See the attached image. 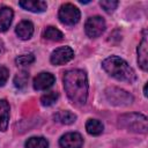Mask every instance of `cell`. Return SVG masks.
<instances>
[{
  "label": "cell",
  "instance_id": "obj_2",
  "mask_svg": "<svg viewBox=\"0 0 148 148\" xmlns=\"http://www.w3.org/2000/svg\"><path fill=\"white\" fill-rule=\"evenodd\" d=\"M102 67L109 75L117 79L118 81L133 83L136 80L134 69L118 56H111L104 59L102 62Z\"/></svg>",
  "mask_w": 148,
  "mask_h": 148
},
{
  "label": "cell",
  "instance_id": "obj_4",
  "mask_svg": "<svg viewBox=\"0 0 148 148\" xmlns=\"http://www.w3.org/2000/svg\"><path fill=\"white\" fill-rule=\"evenodd\" d=\"M105 98L110 104L116 106H126L133 102V96L130 92L116 87H111L105 90Z\"/></svg>",
  "mask_w": 148,
  "mask_h": 148
},
{
  "label": "cell",
  "instance_id": "obj_23",
  "mask_svg": "<svg viewBox=\"0 0 148 148\" xmlns=\"http://www.w3.org/2000/svg\"><path fill=\"white\" fill-rule=\"evenodd\" d=\"M8 76H9L8 68L6 66H3V65H0V87H2L7 82Z\"/></svg>",
  "mask_w": 148,
  "mask_h": 148
},
{
  "label": "cell",
  "instance_id": "obj_8",
  "mask_svg": "<svg viewBox=\"0 0 148 148\" xmlns=\"http://www.w3.org/2000/svg\"><path fill=\"white\" fill-rule=\"evenodd\" d=\"M61 148H81L83 146V138L77 132H68L59 139Z\"/></svg>",
  "mask_w": 148,
  "mask_h": 148
},
{
  "label": "cell",
  "instance_id": "obj_22",
  "mask_svg": "<svg viewBox=\"0 0 148 148\" xmlns=\"http://www.w3.org/2000/svg\"><path fill=\"white\" fill-rule=\"evenodd\" d=\"M118 3H119V2H118L117 0H102V1L99 2L101 7H102L106 13H112V12H114V9L117 8Z\"/></svg>",
  "mask_w": 148,
  "mask_h": 148
},
{
  "label": "cell",
  "instance_id": "obj_17",
  "mask_svg": "<svg viewBox=\"0 0 148 148\" xmlns=\"http://www.w3.org/2000/svg\"><path fill=\"white\" fill-rule=\"evenodd\" d=\"M25 148H49V141L43 136H31L25 141Z\"/></svg>",
  "mask_w": 148,
  "mask_h": 148
},
{
  "label": "cell",
  "instance_id": "obj_21",
  "mask_svg": "<svg viewBox=\"0 0 148 148\" xmlns=\"http://www.w3.org/2000/svg\"><path fill=\"white\" fill-rule=\"evenodd\" d=\"M35 61V56L34 53H25L21 54L15 59V62L17 66H29Z\"/></svg>",
  "mask_w": 148,
  "mask_h": 148
},
{
  "label": "cell",
  "instance_id": "obj_25",
  "mask_svg": "<svg viewBox=\"0 0 148 148\" xmlns=\"http://www.w3.org/2000/svg\"><path fill=\"white\" fill-rule=\"evenodd\" d=\"M143 95H145L146 97L148 96V95H147V83H146V84H145V87H143Z\"/></svg>",
  "mask_w": 148,
  "mask_h": 148
},
{
  "label": "cell",
  "instance_id": "obj_13",
  "mask_svg": "<svg viewBox=\"0 0 148 148\" xmlns=\"http://www.w3.org/2000/svg\"><path fill=\"white\" fill-rule=\"evenodd\" d=\"M13 16H14V13L10 7L3 6L0 8V32L6 31L10 27Z\"/></svg>",
  "mask_w": 148,
  "mask_h": 148
},
{
  "label": "cell",
  "instance_id": "obj_15",
  "mask_svg": "<svg viewBox=\"0 0 148 148\" xmlns=\"http://www.w3.org/2000/svg\"><path fill=\"white\" fill-rule=\"evenodd\" d=\"M54 120L57 123H60V124H64V125H71L73 123H75L76 120V114L71 112V111H67V110H62V111H59L57 112L54 116H53Z\"/></svg>",
  "mask_w": 148,
  "mask_h": 148
},
{
  "label": "cell",
  "instance_id": "obj_3",
  "mask_svg": "<svg viewBox=\"0 0 148 148\" xmlns=\"http://www.w3.org/2000/svg\"><path fill=\"white\" fill-rule=\"evenodd\" d=\"M119 126L134 133H147V117L141 113H125L118 118Z\"/></svg>",
  "mask_w": 148,
  "mask_h": 148
},
{
  "label": "cell",
  "instance_id": "obj_14",
  "mask_svg": "<svg viewBox=\"0 0 148 148\" xmlns=\"http://www.w3.org/2000/svg\"><path fill=\"white\" fill-rule=\"evenodd\" d=\"M9 103L6 99H0V131L5 132L9 123Z\"/></svg>",
  "mask_w": 148,
  "mask_h": 148
},
{
  "label": "cell",
  "instance_id": "obj_20",
  "mask_svg": "<svg viewBox=\"0 0 148 148\" xmlns=\"http://www.w3.org/2000/svg\"><path fill=\"white\" fill-rule=\"evenodd\" d=\"M58 98H59V94L57 91H49L40 97V103L43 106H51L57 102Z\"/></svg>",
  "mask_w": 148,
  "mask_h": 148
},
{
  "label": "cell",
  "instance_id": "obj_10",
  "mask_svg": "<svg viewBox=\"0 0 148 148\" xmlns=\"http://www.w3.org/2000/svg\"><path fill=\"white\" fill-rule=\"evenodd\" d=\"M147 46H148V42H147V34L146 30L143 31V36L142 39L138 46V64L141 67L142 71H147L148 69V52H147Z\"/></svg>",
  "mask_w": 148,
  "mask_h": 148
},
{
  "label": "cell",
  "instance_id": "obj_24",
  "mask_svg": "<svg viewBox=\"0 0 148 148\" xmlns=\"http://www.w3.org/2000/svg\"><path fill=\"white\" fill-rule=\"evenodd\" d=\"M3 49H5V46H3V42L0 39V53L3 52Z\"/></svg>",
  "mask_w": 148,
  "mask_h": 148
},
{
  "label": "cell",
  "instance_id": "obj_7",
  "mask_svg": "<svg viewBox=\"0 0 148 148\" xmlns=\"http://www.w3.org/2000/svg\"><path fill=\"white\" fill-rule=\"evenodd\" d=\"M73 58H74V51L69 46H61V47L56 49L51 53L50 61H51V64H53L56 66H60V65L67 64Z\"/></svg>",
  "mask_w": 148,
  "mask_h": 148
},
{
  "label": "cell",
  "instance_id": "obj_1",
  "mask_svg": "<svg viewBox=\"0 0 148 148\" xmlns=\"http://www.w3.org/2000/svg\"><path fill=\"white\" fill-rule=\"evenodd\" d=\"M64 88L69 101L75 105H83L88 98V77L82 69H69L65 72Z\"/></svg>",
  "mask_w": 148,
  "mask_h": 148
},
{
  "label": "cell",
  "instance_id": "obj_6",
  "mask_svg": "<svg viewBox=\"0 0 148 148\" xmlns=\"http://www.w3.org/2000/svg\"><path fill=\"white\" fill-rule=\"evenodd\" d=\"M105 28H106V24H105L104 18L98 15L89 17L84 24V31L87 36L90 38H96L101 36L104 32Z\"/></svg>",
  "mask_w": 148,
  "mask_h": 148
},
{
  "label": "cell",
  "instance_id": "obj_12",
  "mask_svg": "<svg viewBox=\"0 0 148 148\" xmlns=\"http://www.w3.org/2000/svg\"><path fill=\"white\" fill-rule=\"evenodd\" d=\"M15 32L18 36V38H21L22 40L30 39L34 34V24L28 20H23L16 25Z\"/></svg>",
  "mask_w": 148,
  "mask_h": 148
},
{
  "label": "cell",
  "instance_id": "obj_18",
  "mask_svg": "<svg viewBox=\"0 0 148 148\" xmlns=\"http://www.w3.org/2000/svg\"><path fill=\"white\" fill-rule=\"evenodd\" d=\"M43 37L45 39H49V40H52V42H59V40H61L64 38V34L59 29L50 25L44 30Z\"/></svg>",
  "mask_w": 148,
  "mask_h": 148
},
{
  "label": "cell",
  "instance_id": "obj_19",
  "mask_svg": "<svg viewBox=\"0 0 148 148\" xmlns=\"http://www.w3.org/2000/svg\"><path fill=\"white\" fill-rule=\"evenodd\" d=\"M28 80H29V74L25 71H21L14 76V86L17 89H23L25 88Z\"/></svg>",
  "mask_w": 148,
  "mask_h": 148
},
{
  "label": "cell",
  "instance_id": "obj_9",
  "mask_svg": "<svg viewBox=\"0 0 148 148\" xmlns=\"http://www.w3.org/2000/svg\"><path fill=\"white\" fill-rule=\"evenodd\" d=\"M56 82V77L53 74L49 73V72H42L39 74H37L34 79L32 86L35 90H46L49 88H51Z\"/></svg>",
  "mask_w": 148,
  "mask_h": 148
},
{
  "label": "cell",
  "instance_id": "obj_5",
  "mask_svg": "<svg viewBox=\"0 0 148 148\" xmlns=\"http://www.w3.org/2000/svg\"><path fill=\"white\" fill-rule=\"evenodd\" d=\"M58 17L62 24L74 25L80 21L81 13H80L79 8L76 6H74L73 3H64L59 8Z\"/></svg>",
  "mask_w": 148,
  "mask_h": 148
},
{
  "label": "cell",
  "instance_id": "obj_16",
  "mask_svg": "<svg viewBox=\"0 0 148 148\" xmlns=\"http://www.w3.org/2000/svg\"><path fill=\"white\" fill-rule=\"evenodd\" d=\"M103 130H104L103 124L97 119H88L86 123V131L90 135L97 136V135L102 134Z\"/></svg>",
  "mask_w": 148,
  "mask_h": 148
},
{
  "label": "cell",
  "instance_id": "obj_11",
  "mask_svg": "<svg viewBox=\"0 0 148 148\" xmlns=\"http://www.w3.org/2000/svg\"><path fill=\"white\" fill-rule=\"evenodd\" d=\"M18 6L32 13H42L47 8V3L43 0H22L18 1Z\"/></svg>",
  "mask_w": 148,
  "mask_h": 148
}]
</instances>
